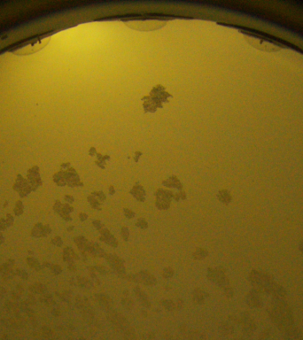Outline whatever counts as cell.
<instances>
[{"instance_id":"cell-3","label":"cell","mask_w":303,"mask_h":340,"mask_svg":"<svg viewBox=\"0 0 303 340\" xmlns=\"http://www.w3.org/2000/svg\"><path fill=\"white\" fill-rule=\"evenodd\" d=\"M131 279L139 284L146 285V286H154L157 284V279L154 276L147 271H140L133 275L131 276Z\"/></svg>"},{"instance_id":"cell-7","label":"cell","mask_w":303,"mask_h":340,"mask_svg":"<svg viewBox=\"0 0 303 340\" xmlns=\"http://www.w3.org/2000/svg\"><path fill=\"white\" fill-rule=\"evenodd\" d=\"M207 297V294L203 289H195L192 292V301L196 305H202L206 301V298Z\"/></svg>"},{"instance_id":"cell-17","label":"cell","mask_w":303,"mask_h":340,"mask_svg":"<svg viewBox=\"0 0 303 340\" xmlns=\"http://www.w3.org/2000/svg\"><path fill=\"white\" fill-rule=\"evenodd\" d=\"M74 301H75L76 305L80 306L82 307H86L87 305H89V301H88V299H87L86 298L81 297V296H78V297L75 298H74Z\"/></svg>"},{"instance_id":"cell-31","label":"cell","mask_w":303,"mask_h":340,"mask_svg":"<svg viewBox=\"0 0 303 340\" xmlns=\"http://www.w3.org/2000/svg\"><path fill=\"white\" fill-rule=\"evenodd\" d=\"M300 250H301V254H303V239L301 241V243H300Z\"/></svg>"},{"instance_id":"cell-26","label":"cell","mask_w":303,"mask_h":340,"mask_svg":"<svg viewBox=\"0 0 303 340\" xmlns=\"http://www.w3.org/2000/svg\"><path fill=\"white\" fill-rule=\"evenodd\" d=\"M51 270H52V272H53L54 275H59V274H60V273L62 272L61 267L59 266V265H54V266H52V267H51Z\"/></svg>"},{"instance_id":"cell-28","label":"cell","mask_w":303,"mask_h":340,"mask_svg":"<svg viewBox=\"0 0 303 340\" xmlns=\"http://www.w3.org/2000/svg\"><path fill=\"white\" fill-rule=\"evenodd\" d=\"M17 273H18L19 275H20V276H21V278H23V279H24V280H26V279H28V277H29V276H28V274H27V273L25 272V271H23V270H20H20H19V271H18V272H17Z\"/></svg>"},{"instance_id":"cell-20","label":"cell","mask_w":303,"mask_h":340,"mask_svg":"<svg viewBox=\"0 0 303 340\" xmlns=\"http://www.w3.org/2000/svg\"><path fill=\"white\" fill-rule=\"evenodd\" d=\"M121 234H122V236L123 238L124 241H128L129 238H130V230L129 229L126 227V226H123L122 229H121Z\"/></svg>"},{"instance_id":"cell-13","label":"cell","mask_w":303,"mask_h":340,"mask_svg":"<svg viewBox=\"0 0 303 340\" xmlns=\"http://www.w3.org/2000/svg\"><path fill=\"white\" fill-rule=\"evenodd\" d=\"M161 305L162 307L165 308V309L168 310V311H174L176 308L179 307L180 301H172V300H169V299H163L161 301Z\"/></svg>"},{"instance_id":"cell-21","label":"cell","mask_w":303,"mask_h":340,"mask_svg":"<svg viewBox=\"0 0 303 340\" xmlns=\"http://www.w3.org/2000/svg\"><path fill=\"white\" fill-rule=\"evenodd\" d=\"M92 225L96 228V229H98V230H99L100 232L101 231H103L104 229H105V227H104V225L101 223V222L99 221V220H94L92 222Z\"/></svg>"},{"instance_id":"cell-25","label":"cell","mask_w":303,"mask_h":340,"mask_svg":"<svg viewBox=\"0 0 303 340\" xmlns=\"http://www.w3.org/2000/svg\"><path fill=\"white\" fill-rule=\"evenodd\" d=\"M51 242H52V244H53V245H57V246H61L62 244H63V241H62L61 237H60V236H56V237H54Z\"/></svg>"},{"instance_id":"cell-10","label":"cell","mask_w":303,"mask_h":340,"mask_svg":"<svg viewBox=\"0 0 303 340\" xmlns=\"http://www.w3.org/2000/svg\"><path fill=\"white\" fill-rule=\"evenodd\" d=\"M75 259H78V256L76 253L74 252V250L71 247H65L64 248V251H63V260L65 261H67L69 264H73L74 263V260Z\"/></svg>"},{"instance_id":"cell-9","label":"cell","mask_w":303,"mask_h":340,"mask_svg":"<svg viewBox=\"0 0 303 340\" xmlns=\"http://www.w3.org/2000/svg\"><path fill=\"white\" fill-rule=\"evenodd\" d=\"M87 253L92 254L93 256H95V257H99V258H105V256H106L105 251L100 247L98 244L92 243V242L90 243V245H89Z\"/></svg>"},{"instance_id":"cell-30","label":"cell","mask_w":303,"mask_h":340,"mask_svg":"<svg viewBox=\"0 0 303 340\" xmlns=\"http://www.w3.org/2000/svg\"><path fill=\"white\" fill-rule=\"evenodd\" d=\"M79 218H80V221L84 222L87 218H88V215H87L86 214H84V213H81L80 214H79Z\"/></svg>"},{"instance_id":"cell-22","label":"cell","mask_w":303,"mask_h":340,"mask_svg":"<svg viewBox=\"0 0 303 340\" xmlns=\"http://www.w3.org/2000/svg\"><path fill=\"white\" fill-rule=\"evenodd\" d=\"M27 261H28V264H29L30 267H39V263H38V261H37L36 259L32 258V257H29V258L27 259Z\"/></svg>"},{"instance_id":"cell-14","label":"cell","mask_w":303,"mask_h":340,"mask_svg":"<svg viewBox=\"0 0 303 340\" xmlns=\"http://www.w3.org/2000/svg\"><path fill=\"white\" fill-rule=\"evenodd\" d=\"M208 256V252L204 248H197L193 253V258L195 260H203Z\"/></svg>"},{"instance_id":"cell-23","label":"cell","mask_w":303,"mask_h":340,"mask_svg":"<svg viewBox=\"0 0 303 340\" xmlns=\"http://www.w3.org/2000/svg\"><path fill=\"white\" fill-rule=\"evenodd\" d=\"M220 198H221V200L222 201H223V202H229V200H230V197H229V195L227 193V192H221V194H220Z\"/></svg>"},{"instance_id":"cell-24","label":"cell","mask_w":303,"mask_h":340,"mask_svg":"<svg viewBox=\"0 0 303 340\" xmlns=\"http://www.w3.org/2000/svg\"><path fill=\"white\" fill-rule=\"evenodd\" d=\"M93 270H94L95 272H98L99 274H100V275H105V267H104L103 266H101V265H97V266H95L94 267H93Z\"/></svg>"},{"instance_id":"cell-27","label":"cell","mask_w":303,"mask_h":340,"mask_svg":"<svg viewBox=\"0 0 303 340\" xmlns=\"http://www.w3.org/2000/svg\"><path fill=\"white\" fill-rule=\"evenodd\" d=\"M124 214L126 215L127 218H129V219H132V218H134V216H135L134 212L130 210V209H124Z\"/></svg>"},{"instance_id":"cell-5","label":"cell","mask_w":303,"mask_h":340,"mask_svg":"<svg viewBox=\"0 0 303 340\" xmlns=\"http://www.w3.org/2000/svg\"><path fill=\"white\" fill-rule=\"evenodd\" d=\"M247 302L249 306L254 307H261L263 303V293L253 288L247 296Z\"/></svg>"},{"instance_id":"cell-8","label":"cell","mask_w":303,"mask_h":340,"mask_svg":"<svg viewBox=\"0 0 303 340\" xmlns=\"http://www.w3.org/2000/svg\"><path fill=\"white\" fill-rule=\"evenodd\" d=\"M134 295L141 302V304L144 307H151L152 304L149 300L148 296L143 291L142 289H140L139 287H135L134 288Z\"/></svg>"},{"instance_id":"cell-6","label":"cell","mask_w":303,"mask_h":340,"mask_svg":"<svg viewBox=\"0 0 303 340\" xmlns=\"http://www.w3.org/2000/svg\"><path fill=\"white\" fill-rule=\"evenodd\" d=\"M99 239L105 242V244L109 245L112 247H117L118 246L117 239L114 237V236L113 235L108 229H105L103 231H101V236H99Z\"/></svg>"},{"instance_id":"cell-16","label":"cell","mask_w":303,"mask_h":340,"mask_svg":"<svg viewBox=\"0 0 303 340\" xmlns=\"http://www.w3.org/2000/svg\"><path fill=\"white\" fill-rule=\"evenodd\" d=\"M77 285L82 288H91L92 286V283L85 277H79L77 280Z\"/></svg>"},{"instance_id":"cell-32","label":"cell","mask_w":303,"mask_h":340,"mask_svg":"<svg viewBox=\"0 0 303 340\" xmlns=\"http://www.w3.org/2000/svg\"><path fill=\"white\" fill-rule=\"evenodd\" d=\"M2 241H3V236H2V235L0 234V243H1Z\"/></svg>"},{"instance_id":"cell-11","label":"cell","mask_w":303,"mask_h":340,"mask_svg":"<svg viewBox=\"0 0 303 340\" xmlns=\"http://www.w3.org/2000/svg\"><path fill=\"white\" fill-rule=\"evenodd\" d=\"M74 241H75L77 247L79 248L81 251H83L86 253L88 252V248H89L91 241H89L84 236H77V237H75Z\"/></svg>"},{"instance_id":"cell-19","label":"cell","mask_w":303,"mask_h":340,"mask_svg":"<svg viewBox=\"0 0 303 340\" xmlns=\"http://www.w3.org/2000/svg\"><path fill=\"white\" fill-rule=\"evenodd\" d=\"M136 227H138L139 229H147V228H148V223H147V222H146V221H145V219H142V218H140V219H138V220L136 221Z\"/></svg>"},{"instance_id":"cell-12","label":"cell","mask_w":303,"mask_h":340,"mask_svg":"<svg viewBox=\"0 0 303 340\" xmlns=\"http://www.w3.org/2000/svg\"><path fill=\"white\" fill-rule=\"evenodd\" d=\"M98 302L103 307H110L113 305L111 298L104 293H100L98 295Z\"/></svg>"},{"instance_id":"cell-29","label":"cell","mask_w":303,"mask_h":340,"mask_svg":"<svg viewBox=\"0 0 303 340\" xmlns=\"http://www.w3.org/2000/svg\"><path fill=\"white\" fill-rule=\"evenodd\" d=\"M6 226H7L6 221H5L4 219H1L0 220V229H6Z\"/></svg>"},{"instance_id":"cell-2","label":"cell","mask_w":303,"mask_h":340,"mask_svg":"<svg viewBox=\"0 0 303 340\" xmlns=\"http://www.w3.org/2000/svg\"><path fill=\"white\" fill-rule=\"evenodd\" d=\"M207 277L210 281L219 285L222 288L226 297L232 298L234 296V288L223 269L208 267L207 272Z\"/></svg>"},{"instance_id":"cell-1","label":"cell","mask_w":303,"mask_h":340,"mask_svg":"<svg viewBox=\"0 0 303 340\" xmlns=\"http://www.w3.org/2000/svg\"><path fill=\"white\" fill-rule=\"evenodd\" d=\"M249 280L254 289L263 294H270L276 300H285L286 292L284 287L277 283L272 276L260 270H252L249 274Z\"/></svg>"},{"instance_id":"cell-18","label":"cell","mask_w":303,"mask_h":340,"mask_svg":"<svg viewBox=\"0 0 303 340\" xmlns=\"http://www.w3.org/2000/svg\"><path fill=\"white\" fill-rule=\"evenodd\" d=\"M161 274L164 278H170L174 276V270L170 267H165Z\"/></svg>"},{"instance_id":"cell-15","label":"cell","mask_w":303,"mask_h":340,"mask_svg":"<svg viewBox=\"0 0 303 340\" xmlns=\"http://www.w3.org/2000/svg\"><path fill=\"white\" fill-rule=\"evenodd\" d=\"M121 304H122V306L124 308L127 310H131L134 307V301H133L132 298H123L122 301H121Z\"/></svg>"},{"instance_id":"cell-4","label":"cell","mask_w":303,"mask_h":340,"mask_svg":"<svg viewBox=\"0 0 303 340\" xmlns=\"http://www.w3.org/2000/svg\"><path fill=\"white\" fill-rule=\"evenodd\" d=\"M105 259L107 260L108 264L110 265L112 268L119 274L121 276H123L126 274V268L123 264V260H122L120 257H118L116 255L114 254H106Z\"/></svg>"}]
</instances>
